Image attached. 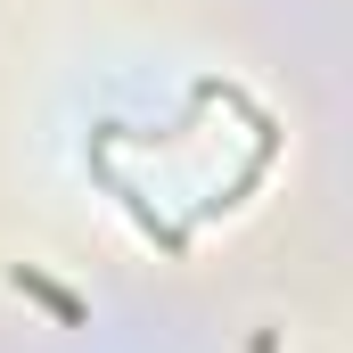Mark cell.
Listing matches in <instances>:
<instances>
[{
  "mask_svg": "<svg viewBox=\"0 0 353 353\" xmlns=\"http://www.w3.org/2000/svg\"><path fill=\"white\" fill-rule=\"evenodd\" d=\"M8 279H17V288H25L33 304H50V312H58L66 329H83V296H74V288H58L50 271H33V263H17V271H8Z\"/></svg>",
  "mask_w": 353,
  "mask_h": 353,
  "instance_id": "cell-1",
  "label": "cell"
}]
</instances>
